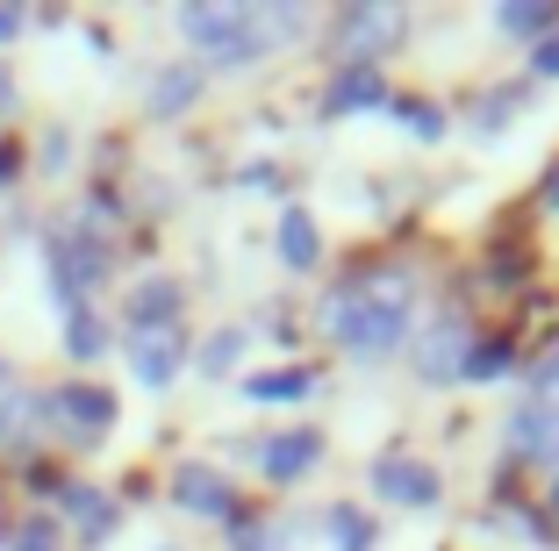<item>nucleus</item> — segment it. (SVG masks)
Here are the masks:
<instances>
[{"label":"nucleus","instance_id":"nucleus-1","mask_svg":"<svg viewBox=\"0 0 559 551\" xmlns=\"http://www.w3.org/2000/svg\"><path fill=\"white\" fill-rule=\"evenodd\" d=\"M409 301H416L409 273H380V279H366V287L330 294L323 323L352 358H388V351H402V337H409Z\"/></svg>","mask_w":559,"mask_h":551},{"label":"nucleus","instance_id":"nucleus-2","mask_svg":"<svg viewBox=\"0 0 559 551\" xmlns=\"http://www.w3.org/2000/svg\"><path fill=\"white\" fill-rule=\"evenodd\" d=\"M180 29H187V44L209 50V65L245 72L273 44L301 36V8H280V15H265V8H180Z\"/></svg>","mask_w":559,"mask_h":551},{"label":"nucleus","instance_id":"nucleus-3","mask_svg":"<svg viewBox=\"0 0 559 551\" xmlns=\"http://www.w3.org/2000/svg\"><path fill=\"white\" fill-rule=\"evenodd\" d=\"M44 265H50V287H58V309H86V294L100 287V273H108V251H100V237H86V229H50L44 237Z\"/></svg>","mask_w":559,"mask_h":551},{"label":"nucleus","instance_id":"nucleus-4","mask_svg":"<svg viewBox=\"0 0 559 551\" xmlns=\"http://www.w3.org/2000/svg\"><path fill=\"white\" fill-rule=\"evenodd\" d=\"M44 422H58L66 438L94 444V438H108V430H116V394H108V387H86V380H66V387L44 402Z\"/></svg>","mask_w":559,"mask_h":551},{"label":"nucleus","instance_id":"nucleus-5","mask_svg":"<svg viewBox=\"0 0 559 551\" xmlns=\"http://www.w3.org/2000/svg\"><path fill=\"white\" fill-rule=\"evenodd\" d=\"M395 36H402V15H395V8H352V15L330 22V50H345V65H373Z\"/></svg>","mask_w":559,"mask_h":551},{"label":"nucleus","instance_id":"nucleus-6","mask_svg":"<svg viewBox=\"0 0 559 551\" xmlns=\"http://www.w3.org/2000/svg\"><path fill=\"white\" fill-rule=\"evenodd\" d=\"M316 458H323V430H280V438H265V444H259V472H265L273 487L309 480Z\"/></svg>","mask_w":559,"mask_h":551},{"label":"nucleus","instance_id":"nucleus-7","mask_svg":"<svg viewBox=\"0 0 559 551\" xmlns=\"http://www.w3.org/2000/svg\"><path fill=\"white\" fill-rule=\"evenodd\" d=\"M373 494L380 502H402V508H430L438 502V472L424 458H380L373 466Z\"/></svg>","mask_w":559,"mask_h":551},{"label":"nucleus","instance_id":"nucleus-8","mask_svg":"<svg viewBox=\"0 0 559 551\" xmlns=\"http://www.w3.org/2000/svg\"><path fill=\"white\" fill-rule=\"evenodd\" d=\"M359 108H388V72L380 65H345L323 86V115H359Z\"/></svg>","mask_w":559,"mask_h":551},{"label":"nucleus","instance_id":"nucleus-9","mask_svg":"<svg viewBox=\"0 0 559 551\" xmlns=\"http://www.w3.org/2000/svg\"><path fill=\"white\" fill-rule=\"evenodd\" d=\"M130 373L144 387H165V380L180 373V330H136L130 337Z\"/></svg>","mask_w":559,"mask_h":551},{"label":"nucleus","instance_id":"nucleus-10","mask_svg":"<svg viewBox=\"0 0 559 551\" xmlns=\"http://www.w3.org/2000/svg\"><path fill=\"white\" fill-rule=\"evenodd\" d=\"M466 351H474V337H466L460 315H444L438 330L424 337V358H416V373L424 380H444V373H466Z\"/></svg>","mask_w":559,"mask_h":551},{"label":"nucleus","instance_id":"nucleus-11","mask_svg":"<svg viewBox=\"0 0 559 551\" xmlns=\"http://www.w3.org/2000/svg\"><path fill=\"white\" fill-rule=\"evenodd\" d=\"M173 494H180V508H194V516H230V480L215 466H180L173 472Z\"/></svg>","mask_w":559,"mask_h":551},{"label":"nucleus","instance_id":"nucleus-12","mask_svg":"<svg viewBox=\"0 0 559 551\" xmlns=\"http://www.w3.org/2000/svg\"><path fill=\"white\" fill-rule=\"evenodd\" d=\"M510 444L516 452H538V458H552L559 466V408L552 402H524L510 416Z\"/></svg>","mask_w":559,"mask_h":551},{"label":"nucleus","instance_id":"nucleus-13","mask_svg":"<svg viewBox=\"0 0 559 551\" xmlns=\"http://www.w3.org/2000/svg\"><path fill=\"white\" fill-rule=\"evenodd\" d=\"M201 86H209V72H201V65H173V72H158V80H151L144 108L158 115V122H173L180 108H194V100H201Z\"/></svg>","mask_w":559,"mask_h":551},{"label":"nucleus","instance_id":"nucleus-14","mask_svg":"<svg viewBox=\"0 0 559 551\" xmlns=\"http://www.w3.org/2000/svg\"><path fill=\"white\" fill-rule=\"evenodd\" d=\"M173 315H180V287H173V279H144V287L130 294L136 330H173Z\"/></svg>","mask_w":559,"mask_h":551},{"label":"nucleus","instance_id":"nucleus-15","mask_svg":"<svg viewBox=\"0 0 559 551\" xmlns=\"http://www.w3.org/2000/svg\"><path fill=\"white\" fill-rule=\"evenodd\" d=\"M280 259L295 265V273H309V265L323 259V243H316V215H309V208H287V215H280Z\"/></svg>","mask_w":559,"mask_h":551},{"label":"nucleus","instance_id":"nucleus-16","mask_svg":"<svg viewBox=\"0 0 559 551\" xmlns=\"http://www.w3.org/2000/svg\"><path fill=\"white\" fill-rule=\"evenodd\" d=\"M66 508L80 516V537H86V544L116 537V502H108V494H94V487H66Z\"/></svg>","mask_w":559,"mask_h":551},{"label":"nucleus","instance_id":"nucleus-17","mask_svg":"<svg viewBox=\"0 0 559 551\" xmlns=\"http://www.w3.org/2000/svg\"><path fill=\"white\" fill-rule=\"evenodd\" d=\"M100 351H108V323H100L94 309H72L66 315V358L72 366H94Z\"/></svg>","mask_w":559,"mask_h":551},{"label":"nucleus","instance_id":"nucleus-18","mask_svg":"<svg viewBox=\"0 0 559 551\" xmlns=\"http://www.w3.org/2000/svg\"><path fill=\"white\" fill-rule=\"evenodd\" d=\"M245 394H251V402H309L316 373H251Z\"/></svg>","mask_w":559,"mask_h":551},{"label":"nucleus","instance_id":"nucleus-19","mask_svg":"<svg viewBox=\"0 0 559 551\" xmlns=\"http://www.w3.org/2000/svg\"><path fill=\"white\" fill-rule=\"evenodd\" d=\"M495 22L510 36H545L559 22V8H545V0H510V8H495Z\"/></svg>","mask_w":559,"mask_h":551},{"label":"nucleus","instance_id":"nucleus-20","mask_svg":"<svg viewBox=\"0 0 559 551\" xmlns=\"http://www.w3.org/2000/svg\"><path fill=\"white\" fill-rule=\"evenodd\" d=\"M388 108H395L402 122H409V136H424V144H438V136H444V115L430 108V100H416V94H388Z\"/></svg>","mask_w":559,"mask_h":551},{"label":"nucleus","instance_id":"nucleus-21","mask_svg":"<svg viewBox=\"0 0 559 551\" xmlns=\"http://www.w3.org/2000/svg\"><path fill=\"white\" fill-rule=\"evenodd\" d=\"M237 351H245V330H215V337H209V344L194 351V366H201L209 380H223V373L237 366Z\"/></svg>","mask_w":559,"mask_h":551},{"label":"nucleus","instance_id":"nucleus-22","mask_svg":"<svg viewBox=\"0 0 559 551\" xmlns=\"http://www.w3.org/2000/svg\"><path fill=\"white\" fill-rule=\"evenodd\" d=\"M495 373H510V344H502V337H480L474 351H466V380H495Z\"/></svg>","mask_w":559,"mask_h":551},{"label":"nucleus","instance_id":"nucleus-23","mask_svg":"<svg viewBox=\"0 0 559 551\" xmlns=\"http://www.w3.org/2000/svg\"><path fill=\"white\" fill-rule=\"evenodd\" d=\"M330 537H337V551H366L373 544V523L359 508H330Z\"/></svg>","mask_w":559,"mask_h":551},{"label":"nucleus","instance_id":"nucleus-24","mask_svg":"<svg viewBox=\"0 0 559 551\" xmlns=\"http://www.w3.org/2000/svg\"><path fill=\"white\" fill-rule=\"evenodd\" d=\"M29 422H44V402H22V394H8V402H0V438H22Z\"/></svg>","mask_w":559,"mask_h":551},{"label":"nucleus","instance_id":"nucleus-25","mask_svg":"<svg viewBox=\"0 0 559 551\" xmlns=\"http://www.w3.org/2000/svg\"><path fill=\"white\" fill-rule=\"evenodd\" d=\"M15 551H58V523H50V516L22 523V530H15Z\"/></svg>","mask_w":559,"mask_h":551},{"label":"nucleus","instance_id":"nucleus-26","mask_svg":"<svg viewBox=\"0 0 559 551\" xmlns=\"http://www.w3.org/2000/svg\"><path fill=\"white\" fill-rule=\"evenodd\" d=\"M22 36V8H0V44H15Z\"/></svg>","mask_w":559,"mask_h":551},{"label":"nucleus","instance_id":"nucleus-27","mask_svg":"<svg viewBox=\"0 0 559 551\" xmlns=\"http://www.w3.org/2000/svg\"><path fill=\"white\" fill-rule=\"evenodd\" d=\"M538 72H545V80H559V36H552V44L538 50Z\"/></svg>","mask_w":559,"mask_h":551},{"label":"nucleus","instance_id":"nucleus-28","mask_svg":"<svg viewBox=\"0 0 559 551\" xmlns=\"http://www.w3.org/2000/svg\"><path fill=\"white\" fill-rule=\"evenodd\" d=\"M545 208H559V165H552V179H545Z\"/></svg>","mask_w":559,"mask_h":551},{"label":"nucleus","instance_id":"nucleus-29","mask_svg":"<svg viewBox=\"0 0 559 551\" xmlns=\"http://www.w3.org/2000/svg\"><path fill=\"white\" fill-rule=\"evenodd\" d=\"M552 508H559V480H552Z\"/></svg>","mask_w":559,"mask_h":551}]
</instances>
